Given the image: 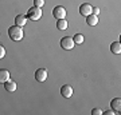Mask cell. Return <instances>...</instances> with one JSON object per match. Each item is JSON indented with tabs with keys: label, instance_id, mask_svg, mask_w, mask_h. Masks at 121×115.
I'll use <instances>...</instances> for the list:
<instances>
[{
	"label": "cell",
	"instance_id": "cell-15",
	"mask_svg": "<svg viewBox=\"0 0 121 115\" xmlns=\"http://www.w3.org/2000/svg\"><path fill=\"white\" fill-rule=\"evenodd\" d=\"M73 39H74V43H75V44H82V43H83V39H85V38H83L82 34H75Z\"/></svg>",
	"mask_w": 121,
	"mask_h": 115
},
{
	"label": "cell",
	"instance_id": "cell-7",
	"mask_svg": "<svg viewBox=\"0 0 121 115\" xmlns=\"http://www.w3.org/2000/svg\"><path fill=\"white\" fill-rule=\"evenodd\" d=\"M60 95L65 96V98H70V96L73 95V87L69 86V84L62 86V88H60Z\"/></svg>",
	"mask_w": 121,
	"mask_h": 115
},
{
	"label": "cell",
	"instance_id": "cell-14",
	"mask_svg": "<svg viewBox=\"0 0 121 115\" xmlns=\"http://www.w3.org/2000/svg\"><path fill=\"white\" fill-rule=\"evenodd\" d=\"M86 23L89 24V26H97V23H98V17H97V15L90 13L89 16H86Z\"/></svg>",
	"mask_w": 121,
	"mask_h": 115
},
{
	"label": "cell",
	"instance_id": "cell-5",
	"mask_svg": "<svg viewBox=\"0 0 121 115\" xmlns=\"http://www.w3.org/2000/svg\"><path fill=\"white\" fill-rule=\"evenodd\" d=\"M35 79L40 83H43L46 79H47V70L46 68H39L36 70V72H35Z\"/></svg>",
	"mask_w": 121,
	"mask_h": 115
},
{
	"label": "cell",
	"instance_id": "cell-6",
	"mask_svg": "<svg viewBox=\"0 0 121 115\" xmlns=\"http://www.w3.org/2000/svg\"><path fill=\"white\" fill-rule=\"evenodd\" d=\"M93 12V7H91L89 3H83V4H81V7H79V13L82 15V16H89L90 13Z\"/></svg>",
	"mask_w": 121,
	"mask_h": 115
},
{
	"label": "cell",
	"instance_id": "cell-11",
	"mask_svg": "<svg viewBox=\"0 0 121 115\" xmlns=\"http://www.w3.org/2000/svg\"><path fill=\"white\" fill-rule=\"evenodd\" d=\"M4 87H5V90H7L8 92H13V91L16 90V87H17V86H16V83H15L13 80L8 79V80H7V82L4 83Z\"/></svg>",
	"mask_w": 121,
	"mask_h": 115
},
{
	"label": "cell",
	"instance_id": "cell-3",
	"mask_svg": "<svg viewBox=\"0 0 121 115\" xmlns=\"http://www.w3.org/2000/svg\"><path fill=\"white\" fill-rule=\"evenodd\" d=\"M74 46H75V43H74V39L70 38V36H65V38L60 39V47L66 50V51H70V50H73Z\"/></svg>",
	"mask_w": 121,
	"mask_h": 115
},
{
	"label": "cell",
	"instance_id": "cell-1",
	"mask_svg": "<svg viewBox=\"0 0 121 115\" xmlns=\"http://www.w3.org/2000/svg\"><path fill=\"white\" fill-rule=\"evenodd\" d=\"M8 35H9V38L12 39L13 42H19V40H22L23 36H24V31L22 30V27H19V26L15 24V26L9 27Z\"/></svg>",
	"mask_w": 121,
	"mask_h": 115
},
{
	"label": "cell",
	"instance_id": "cell-12",
	"mask_svg": "<svg viewBox=\"0 0 121 115\" xmlns=\"http://www.w3.org/2000/svg\"><path fill=\"white\" fill-rule=\"evenodd\" d=\"M67 27H69V23L66 19H59V20L56 21V28L59 31H65L67 30Z\"/></svg>",
	"mask_w": 121,
	"mask_h": 115
},
{
	"label": "cell",
	"instance_id": "cell-4",
	"mask_svg": "<svg viewBox=\"0 0 121 115\" xmlns=\"http://www.w3.org/2000/svg\"><path fill=\"white\" fill-rule=\"evenodd\" d=\"M66 11L65 9V7H60V5H58V7H55V8L52 9V15H54V17L55 19H65V16H66Z\"/></svg>",
	"mask_w": 121,
	"mask_h": 115
},
{
	"label": "cell",
	"instance_id": "cell-8",
	"mask_svg": "<svg viewBox=\"0 0 121 115\" xmlns=\"http://www.w3.org/2000/svg\"><path fill=\"white\" fill-rule=\"evenodd\" d=\"M110 51H112V54H114V55H120L121 54V43L120 42H113L112 44H110Z\"/></svg>",
	"mask_w": 121,
	"mask_h": 115
},
{
	"label": "cell",
	"instance_id": "cell-10",
	"mask_svg": "<svg viewBox=\"0 0 121 115\" xmlns=\"http://www.w3.org/2000/svg\"><path fill=\"white\" fill-rule=\"evenodd\" d=\"M110 107L112 110H114L116 112H120V108H121V99L120 98H114L110 102Z\"/></svg>",
	"mask_w": 121,
	"mask_h": 115
},
{
	"label": "cell",
	"instance_id": "cell-17",
	"mask_svg": "<svg viewBox=\"0 0 121 115\" xmlns=\"http://www.w3.org/2000/svg\"><path fill=\"white\" fill-rule=\"evenodd\" d=\"M4 56H5V48L0 44V59H3Z\"/></svg>",
	"mask_w": 121,
	"mask_h": 115
},
{
	"label": "cell",
	"instance_id": "cell-2",
	"mask_svg": "<svg viewBox=\"0 0 121 115\" xmlns=\"http://www.w3.org/2000/svg\"><path fill=\"white\" fill-rule=\"evenodd\" d=\"M42 17V9L38 8V7H32V8L28 9L27 12V19H30L32 21H36Z\"/></svg>",
	"mask_w": 121,
	"mask_h": 115
},
{
	"label": "cell",
	"instance_id": "cell-9",
	"mask_svg": "<svg viewBox=\"0 0 121 115\" xmlns=\"http://www.w3.org/2000/svg\"><path fill=\"white\" fill-rule=\"evenodd\" d=\"M8 79H9L8 70H5V68H0V83H3V84H4Z\"/></svg>",
	"mask_w": 121,
	"mask_h": 115
},
{
	"label": "cell",
	"instance_id": "cell-16",
	"mask_svg": "<svg viewBox=\"0 0 121 115\" xmlns=\"http://www.w3.org/2000/svg\"><path fill=\"white\" fill-rule=\"evenodd\" d=\"M43 5H44V0H34V7L42 8Z\"/></svg>",
	"mask_w": 121,
	"mask_h": 115
},
{
	"label": "cell",
	"instance_id": "cell-13",
	"mask_svg": "<svg viewBox=\"0 0 121 115\" xmlns=\"http://www.w3.org/2000/svg\"><path fill=\"white\" fill-rule=\"evenodd\" d=\"M15 23H16V26L23 27L27 23V16L26 15H17V16L15 17Z\"/></svg>",
	"mask_w": 121,
	"mask_h": 115
},
{
	"label": "cell",
	"instance_id": "cell-18",
	"mask_svg": "<svg viewBox=\"0 0 121 115\" xmlns=\"http://www.w3.org/2000/svg\"><path fill=\"white\" fill-rule=\"evenodd\" d=\"M102 112H104V111L99 110V108H93V111H91L93 115H102Z\"/></svg>",
	"mask_w": 121,
	"mask_h": 115
},
{
	"label": "cell",
	"instance_id": "cell-19",
	"mask_svg": "<svg viewBox=\"0 0 121 115\" xmlns=\"http://www.w3.org/2000/svg\"><path fill=\"white\" fill-rule=\"evenodd\" d=\"M102 114H105V115H114V114H117L114 110H108V111H105V112H102Z\"/></svg>",
	"mask_w": 121,
	"mask_h": 115
},
{
	"label": "cell",
	"instance_id": "cell-20",
	"mask_svg": "<svg viewBox=\"0 0 121 115\" xmlns=\"http://www.w3.org/2000/svg\"><path fill=\"white\" fill-rule=\"evenodd\" d=\"M91 13H93V15H98V13H99V8H98V7L93 8V12H91Z\"/></svg>",
	"mask_w": 121,
	"mask_h": 115
}]
</instances>
